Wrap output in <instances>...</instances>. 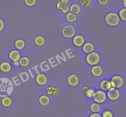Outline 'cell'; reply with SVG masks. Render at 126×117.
Returning a JSON list of instances; mask_svg holds the SVG:
<instances>
[{"label":"cell","instance_id":"22","mask_svg":"<svg viewBox=\"0 0 126 117\" xmlns=\"http://www.w3.org/2000/svg\"><path fill=\"white\" fill-rule=\"evenodd\" d=\"M65 20L67 22V24H73L78 20V15L71 12H69L67 14L65 15Z\"/></svg>","mask_w":126,"mask_h":117},{"label":"cell","instance_id":"12","mask_svg":"<svg viewBox=\"0 0 126 117\" xmlns=\"http://www.w3.org/2000/svg\"><path fill=\"white\" fill-rule=\"evenodd\" d=\"M13 70V65L11 62L3 61L0 62V72L4 74L10 73Z\"/></svg>","mask_w":126,"mask_h":117},{"label":"cell","instance_id":"13","mask_svg":"<svg viewBox=\"0 0 126 117\" xmlns=\"http://www.w3.org/2000/svg\"><path fill=\"white\" fill-rule=\"evenodd\" d=\"M46 94L49 97H56L59 94V88L58 86L49 85L46 88Z\"/></svg>","mask_w":126,"mask_h":117},{"label":"cell","instance_id":"20","mask_svg":"<svg viewBox=\"0 0 126 117\" xmlns=\"http://www.w3.org/2000/svg\"><path fill=\"white\" fill-rule=\"evenodd\" d=\"M69 11L71 13L79 15L82 13V7L78 3H73L69 5Z\"/></svg>","mask_w":126,"mask_h":117},{"label":"cell","instance_id":"10","mask_svg":"<svg viewBox=\"0 0 126 117\" xmlns=\"http://www.w3.org/2000/svg\"><path fill=\"white\" fill-rule=\"evenodd\" d=\"M22 57L21 52L20 51L16 49L15 48L13 49H11L9 52H8V57L9 59V61L12 63H14V62H19L20 59Z\"/></svg>","mask_w":126,"mask_h":117},{"label":"cell","instance_id":"16","mask_svg":"<svg viewBox=\"0 0 126 117\" xmlns=\"http://www.w3.org/2000/svg\"><path fill=\"white\" fill-rule=\"evenodd\" d=\"M81 48L83 54H88L95 51V45L92 41H86Z\"/></svg>","mask_w":126,"mask_h":117},{"label":"cell","instance_id":"15","mask_svg":"<svg viewBox=\"0 0 126 117\" xmlns=\"http://www.w3.org/2000/svg\"><path fill=\"white\" fill-rule=\"evenodd\" d=\"M38 103L42 107H47L50 105L51 99L47 94H42L38 97Z\"/></svg>","mask_w":126,"mask_h":117},{"label":"cell","instance_id":"18","mask_svg":"<svg viewBox=\"0 0 126 117\" xmlns=\"http://www.w3.org/2000/svg\"><path fill=\"white\" fill-rule=\"evenodd\" d=\"M26 45V41L23 38H17L14 41V48L16 49H17V50L20 51L24 50L25 49Z\"/></svg>","mask_w":126,"mask_h":117},{"label":"cell","instance_id":"11","mask_svg":"<svg viewBox=\"0 0 126 117\" xmlns=\"http://www.w3.org/2000/svg\"><path fill=\"white\" fill-rule=\"evenodd\" d=\"M104 73V69L100 65L92 66L90 68V74L94 78H98L102 77Z\"/></svg>","mask_w":126,"mask_h":117},{"label":"cell","instance_id":"14","mask_svg":"<svg viewBox=\"0 0 126 117\" xmlns=\"http://www.w3.org/2000/svg\"><path fill=\"white\" fill-rule=\"evenodd\" d=\"M55 8L57 10L59 11L62 14H64V15L70 12L69 4H65V3H63L61 0H59L56 3Z\"/></svg>","mask_w":126,"mask_h":117},{"label":"cell","instance_id":"7","mask_svg":"<svg viewBox=\"0 0 126 117\" xmlns=\"http://www.w3.org/2000/svg\"><path fill=\"white\" fill-rule=\"evenodd\" d=\"M106 93H107L108 100H109L110 102H117L121 97V92L119 89L112 88L108 91H107Z\"/></svg>","mask_w":126,"mask_h":117},{"label":"cell","instance_id":"21","mask_svg":"<svg viewBox=\"0 0 126 117\" xmlns=\"http://www.w3.org/2000/svg\"><path fill=\"white\" fill-rule=\"evenodd\" d=\"M0 102H1V105L2 107L6 108L11 107L13 105V99L9 96H6L2 97Z\"/></svg>","mask_w":126,"mask_h":117},{"label":"cell","instance_id":"30","mask_svg":"<svg viewBox=\"0 0 126 117\" xmlns=\"http://www.w3.org/2000/svg\"><path fill=\"white\" fill-rule=\"evenodd\" d=\"M6 27V23L5 21L3 18L0 17V33H2Z\"/></svg>","mask_w":126,"mask_h":117},{"label":"cell","instance_id":"24","mask_svg":"<svg viewBox=\"0 0 126 117\" xmlns=\"http://www.w3.org/2000/svg\"><path fill=\"white\" fill-rule=\"evenodd\" d=\"M101 104L93 102L89 105V110L92 113H100L101 111Z\"/></svg>","mask_w":126,"mask_h":117},{"label":"cell","instance_id":"4","mask_svg":"<svg viewBox=\"0 0 126 117\" xmlns=\"http://www.w3.org/2000/svg\"><path fill=\"white\" fill-rule=\"evenodd\" d=\"M92 101L101 105L104 104L108 101L107 93L101 90H95L92 97Z\"/></svg>","mask_w":126,"mask_h":117},{"label":"cell","instance_id":"19","mask_svg":"<svg viewBox=\"0 0 126 117\" xmlns=\"http://www.w3.org/2000/svg\"><path fill=\"white\" fill-rule=\"evenodd\" d=\"M33 44L38 48H42L46 44V39L42 35H37L33 38Z\"/></svg>","mask_w":126,"mask_h":117},{"label":"cell","instance_id":"35","mask_svg":"<svg viewBox=\"0 0 126 117\" xmlns=\"http://www.w3.org/2000/svg\"><path fill=\"white\" fill-rule=\"evenodd\" d=\"M61 1L66 4H69L70 3V0H61Z\"/></svg>","mask_w":126,"mask_h":117},{"label":"cell","instance_id":"23","mask_svg":"<svg viewBox=\"0 0 126 117\" xmlns=\"http://www.w3.org/2000/svg\"><path fill=\"white\" fill-rule=\"evenodd\" d=\"M19 67L22 68H27L29 67L30 64V58L26 55L22 56L19 61Z\"/></svg>","mask_w":126,"mask_h":117},{"label":"cell","instance_id":"34","mask_svg":"<svg viewBox=\"0 0 126 117\" xmlns=\"http://www.w3.org/2000/svg\"><path fill=\"white\" fill-rule=\"evenodd\" d=\"M122 5L123 8H126V0H122Z\"/></svg>","mask_w":126,"mask_h":117},{"label":"cell","instance_id":"36","mask_svg":"<svg viewBox=\"0 0 126 117\" xmlns=\"http://www.w3.org/2000/svg\"></svg>","mask_w":126,"mask_h":117},{"label":"cell","instance_id":"5","mask_svg":"<svg viewBox=\"0 0 126 117\" xmlns=\"http://www.w3.org/2000/svg\"><path fill=\"white\" fill-rule=\"evenodd\" d=\"M112 88L117 89L122 88L125 85V79L122 75L119 74H115L110 78Z\"/></svg>","mask_w":126,"mask_h":117},{"label":"cell","instance_id":"1","mask_svg":"<svg viewBox=\"0 0 126 117\" xmlns=\"http://www.w3.org/2000/svg\"><path fill=\"white\" fill-rule=\"evenodd\" d=\"M103 20L105 25L110 28L117 27L119 26L121 22L117 13L114 11H110L106 13Z\"/></svg>","mask_w":126,"mask_h":117},{"label":"cell","instance_id":"6","mask_svg":"<svg viewBox=\"0 0 126 117\" xmlns=\"http://www.w3.org/2000/svg\"><path fill=\"white\" fill-rule=\"evenodd\" d=\"M66 83L70 88H75L79 86L80 79L78 75L76 73H70L66 78Z\"/></svg>","mask_w":126,"mask_h":117},{"label":"cell","instance_id":"9","mask_svg":"<svg viewBox=\"0 0 126 117\" xmlns=\"http://www.w3.org/2000/svg\"><path fill=\"white\" fill-rule=\"evenodd\" d=\"M35 82L38 86H45L49 82V78L45 73H40L36 75L35 77Z\"/></svg>","mask_w":126,"mask_h":117},{"label":"cell","instance_id":"8","mask_svg":"<svg viewBox=\"0 0 126 117\" xmlns=\"http://www.w3.org/2000/svg\"><path fill=\"white\" fill-rule=\"evenodd\" d=\"M86 42L85 37L80 33H76L72 38V43L74 47L77 48H81Z\"/></svg>","mask_w":126,"mask_h":117},{"label":"cell","instance_id":"32","mask_svg":"<svg viewBox=\"0 0 126 117\" xmlns=\"http://www.w3.org/2000/svg\"><path fill=\"white\" fill-rule=\"evenodd\" d=\"M90 88V87L88 86H87V85H85V86H83L82 87V93L83 95H85L86 94H87V92H88V91L89 90Z\"/></svg>","mask_w":126,"mask_h":117},{"label":"cell","instance_id":"31","mask_svg":"<svg viewBox=\"0 0 126 117\" xmlns=\"http://www.w3.org/2000/svg\"><path fill=\"white\" fill-rule=\"evenodd\" d=\"M110 3V0H97V3L100 6H106Z\"/></svg>","mask_w":126,"mask_h":117},{"label":"cell","instance_id":"2","mask_svg":"<svg viewBox=\"0 0 126 117\" xmlns=\"http://www.w3.org/2000/svg\"><path fill=\"white\" fill-rule=\"evenodd\" d=\"M101 61V55L100 53L95 51L88 54H86L85 57V62L88 66L90 67L100 64Z\"/></svg>","mask_w":126,"mask_h":117},{"label":"cell","instance_id":"29","mask_svg":"<svg viewBox=\"0 0 126 117\" xmlns=\"http://www.w3.org/2000/svg\"><path fill=\"white\" fill-rule=\"evenodd\" d=\"M94 91H95V90H94V88H91L90 87L89 90L88 91V92H87V94L85 95L86 98H87V99H92V97H93V94H94Z\"/></svg>","mask_w":126,"mask_h":117},{"label":"cell","instance_id":"3","mask_svg":"<svg viewBox=\"0 0 126 117\" xmlns=\"http://www.w3.org/2000/svg\"><path fill=\"white\" fill-rule=\"evenodd\" d=\"M77 30L74 25L67 24L64 25L61 30V35L62 37L66 39H72L76 34Z\"/></svg>","mask_w":126,"mask_h":117},{"label":"cell","instance_id":"28","mask_svg":"<svg viewBox=\"0 0 126 117\" xmlns=\"http://www.w3.org/2000/svg\"><path fill=\"white\" fill-rule=\"evenodd\" d=\"M101 114L102 117H114V112L110 109H105Z\"/></svg>","mask_w":126,"mask_h":117},{"label":"cell","instance_id":"33","mask_svg":"<svg viewBox=\"0 0 126 117\" xmlns=\"http://www.w3.org/2000/svg\"><path fill=\"white\" fill-rule=\"evenodd\" d=\"M88 117H102L100 113H92L88 116Z\"/></svg>","mask_w":126,"mask_h":117},{"label":"cell","instance_id":"17","mask_svg":"<svg viewBox=\"0 0 126 117\" xmlns=\"http://www.w3.org/2000/svg\"><path fill=\"white\" fill-rule=\"evenodd\" d=\"M112 84L110 79H103L99 83V88L100 90H103V91L107 92L111 88H112Z\"/></svg>","mask_w":126,"mask_h":117},{"label":"cell","instance_id":"25","mask_svg":"<svg viewBox=\"0 0 126 117\" xmlns=\"http://www.w3.org/2000/svg\"><path fill=\"white\" fill-rule=\"evenodd\" d=\"M79 3L82 8L87 9L90 8L93 4V0H79Z\"/></svg>","mask_w":126,"mask_h":117},{"label":"cell","instance_id":"26","mask_svg":"<svg viewBox=\"0 0 126 117\" xmlns=\"http://www.w3.org/2000/svg\"><path fill=\"white\" fill-rule=\"evenodd\" d=\"M117 14H118L119 17L121 21L126 22V8L122 7L119 10Z\"/></svg>","mask_w":126,"mask_h":117},{"label":"cell","instance_id":"27","mask_svg":"<svg viewBox=\"0 0 126 117\" xmlns=\"http://www.w3.org/2000/svg\"><path fill=\"white\" fill-rule=\"evenodd\" d=\"M24 5L27 8H33L37 3V0H23Z\"/></svg>","mask_w":126,"mask_h":117}]
</instances>
